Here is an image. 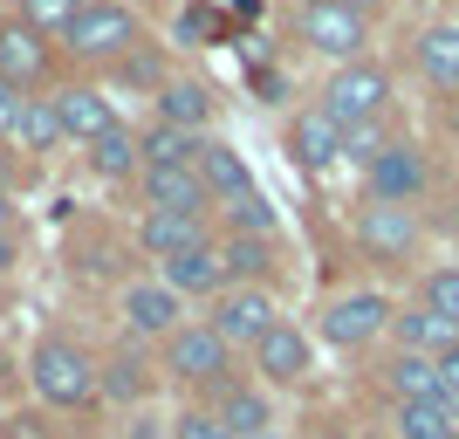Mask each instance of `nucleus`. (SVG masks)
I'll return each instance as SVG.
<instances>
[{
  "mask_svg": "<svg viewBox=\"0 0 459 439\" xmlns=\"http://www.w3.org/2000/svg\"><path fill=\"white\" fill-rule=\"evenodd\" d=\"M316 110L336 124V131H357V124H384V110H391V76H384L377 62H343L336 76H329L323 103Z\"/></svg>",
  "mask_w": 459,
  "mask_h": 439,
  "instance_id": "f257e3e1",
  "label": "nucleus"
},
{
  "mask_svg": "<svg viewBox=\"0 0 459 439\" xmlns=\"http://www.w3.org/2000/svg\"><path fill=\"white\" fill-rule=\"evenodd\" d=\"M131 41H137V14L124 0H90V7L62 28V48L82 56V62H117V56H131Z\"/></svg>",
  "mask_w": 459,
  "mask_h": 439,
  "instance_id": "f03ea898",
  "label": "nucleus"
},
{
  "mask_svg": "<svg viewBox=\"0 0 459 439\" xmlns=\"http://www.w3.org/2000/svg\"><path fill=\"white\" fill-rule=\"evenodd\" d=\"M28 378H35V391L48 405H90L96 399V364L82 357L69 337H48V344H35V357H28Z\"/></svg>",
  "mask_w": 459,
  "mask_h": 439,
  "instance_id": "7ed1b4c3",
  "label": "nucleus"
},
{
  "mask_svg": "<svg viewBox=\"0 0 459 439\" xmlns=\"http://www.w3.org/2000/svg\"><path fill=\"white\" fill-rule=\"evenodd\" d=\"M302 41L316 56H329L336 69L343 62H364V41H370V21L336 7V0H302Z\"/></svg>",
  "mask_w": 459,
  "mask_h": 439,
  "instance_id": "20e7f679",
  "label": "nucleus"
},
{
  "mask_svg": "<svg viewBox=\"0 0 459 439\" xmlns=\"http://www.w3.org/2000/svg\"><path fill=\"white\" fill-rule=\"evenodd\" d=\"M227 364H233V350L212 337L206 323H178L172 337H165V371H172L178 384H227Z\"/></svg>",
  "mask_w": 459,
  "mask_h": 439,
  "instance_id": "39448f33",
  "label": "nucleus"
},
{
  "mask_svg": "<svg viewBox=\"0 0 459 439\" xmlns=\"http://www.w3.org/2000/svg\"><path fill=\"white\" fill-rule=\"evenodd\" d=\"M364 179H370V199H377V206H419L425 186H432V165H425L419 145H384L364 165Z\"/></svg>",
  "mask_w": 459,
  "mask_h": 439,
  "instance_id": "423d86ee",
  "label": "nucleus"
},
{
  "mask_svg": "<svg viewBox=\"0 0 459 439\" xmlns=\"http://www.w3.org/2000/svg\"><path fill=\"white\" fill-rule=\"evenodd\" d=\"M274 323H281V309H274L268 288H220V309H212V323H206V329H212L227 350H240V344L254 350Z\"/></svg>",
  "mask_w": 459,
  "mask_h": 439,
  "instance_id": "0eeeda50",
  "label": "nucleus"
},
{
  "mask_svg": "<svg viewBox=\"0 0 459 439\" xmlns=\"http://www.w3.org/2000/svg\"><path fill=\"white\" fill-rule=\"evenodd\" d=\"M384 329H391V303L377 288H350V295H336L323 309V337L336 350H364V344H377Z\"/></svg>",
  "mask_w": 459,
  "mask_h": 439,
  "instance_id": "6e6552de",
  "label": "nucleus"
},
{
  "mask_svg": "<svg viewBox=\"0 0 459 439\" xmlns=\"http://www.w3.org/2000/svg\"><path fill=\"white\" fill-rule=\"evenodd\" d=\"M357 248L370 254V261H411V254H419V213L411 206H377V199H370L364 213H357Z\"/></svg>",
  "mask_w": 459,
  "mask_h": 439,
  "instance_id": "1a4fd4ad",
  "label": "nucleus"
},
{
  "mask_svg": "<svg viewBox=\"0 0 459 439\" xmlns=\"http://www.w3.org/2000/svg\"><path fill=\"white\" fill-rule=\"evenodd\" d=\"M137 179H144V206L152 213H186V220H206L212 213L199 165H137Z\"/></svg>",
  "mask_w": 459,
  "mask_h": 439,
  "instance_id": "9d476101",
  "label": "nucleus"
},
{
  "mask_svg": "<svg viewBox=\"0 0 459 439\" xmlns=\"http://www.w3.org/2000/svg\"><path fill=\"white\" fill-rule=\"evenodd\" d=\"M212 419L227 426L233 439H261V433H274V405H268V391H254V384H212V405H206Z\"/></svg>",
  "mask_w": 459,
  "mask_h": 439,
  "instance_id": "9b49d317",
  "label": "nucleus"
},
{
  "mask_svg": "<svg viewBox=\"0 0 459 439\" xmlns=\"http://www.w3.org/2000/svg\"><path fill=\"white\" fill-rule=\"evenodd\" d=\"M48 103H56V124H62V137H82V145H90L96 131H110V124H117L110 96H103V90H90V83H69V90H56Z\"/></svg>",
  "mask_w": 459,
  "mask_h": 439,
  "instance_id": "f8f14e48",
  "label": "nucleus"
},
{
  "mask_svg": "<svg viewBox=\"0 0 459 439\" xmlns=\"http://www.w3.org/2000/svg\"><path fill=\"white\" fill-rule=\"evenodd\" d=\"M254 371L268 384H295V378H308V337L295 323H274L261 344H254Z\"/></svg>",
  "mask_w": 459,
  "mask_h": 439,
  "instance_id": "ddd939ff",
  "label": "nucleus"
},
{
  "mask_svg": "<svg viewBox=\"0 0 459 439\" xmlns=\"http://www.w3.org/2000/svg\"><path fill=\"white\" fill-rule=\"evenodd\" d=\"M178 309H186V303H178L165 282H131V288H124V323H131L137 337H172Z\"/></svg>",
  "mask_w": 459,
  "mask_h": 439,
  "instance_id": "4468645a",
  "label": "nucleus"
},
{
  "mask_svg": "<svg viewBox=\"0 0 459 439\" xmlns=\"http://www.w3.org/2000/svg\"><path fill=\"white\" fill-rule=\"evenodd\" d=\"M199 179H206V199H220V206L254 199V172L233 145H199Z\"/></svg>",
  "mask_w": 459,
  "mask_h": 439,
  "instance_id": "2eb2a0df",
  "label": "nucleus"
},
{
  "mask_svg": "<svg viewBox=\"0 0 459 439\" xmlns=\"http://www.w3.org/2000/svg\"><path fill=\"white\" fill-rule=\"evenodd\" d=\"M158 282L172 288L178 303H186V295H220V288H227V268H220V248L206 241V248H192V254H172Z\"/></svg>",
  "mask_w": 459,
  "mask_h": 439,
  "instance_id": "dca6fc26",
  "label": "nucleus"
},
{
  "mask_svg": "<svg viewBox=\"0 0 459 439\" xmlns=\"http://www.w3.org/2000/svg\"><path fill=\"white\" fill-rule=\"evenodd\" d=\"M288 152H295V165H308V172H329V165L343 158V131H336L323 110H302L288 124Z\"/></svg>",
  "mask_w": 459,
  "mask_h": 439,
  "instance_id": "f3484780",
  "label": "nucleus"
},
{
  "mask_svg": "<svg viewBox=\"0 0 459 439\" xmlns=\"http://www.w3.org/2000/svg\"><path fill=\"white\" fill-rule=\"evenodd\" d=\"M137 248L152 254V261L192 254V248H206V220H186V213H144V227H137Z\"/></svg>",
  "mask_w": 459,
  "mask_h": 439,
  "instance_id": "a211bd4d",
  "label": "nucleus"
},
{
  "mask_svg": "<svg viewBox=\"0 0 459 439\" xmlns=\"http://www.w3.org/2000/svg\"><path fill=\"white\" fill-rule=\"evenodd\" d=\"M41 69H48V48H41V35L28 28V21H7L0 28V83H35Z\"/></svg>",
  "mask_w": 459,
  "mask_h": 439,
  "instance_id": "6ab92c4d",
  "label": "nucleus"
},
{
  "mask_svg": "<svg viewBox=\"0 0 459 439\" xmlns=\"http://www.w3.org/2000/svg\"><path fill=\"white\" fill-rule=\"evenodd\" d=\"M419 69H425L432 90L459 96V28H453V21H439V28H425V35H419Z\"/></svg>",
  "mask_w": 459,
  "mask_h": 439,
  "instance_id": "aec40b11",
  "label": "nucleus"
},
{
  "mask_svg": "<svg viewBox=\"0 0 459 439\" xmlns=\"http://www.w3.org/2000/svg\"><path fill=\"white\" fill-rule=\"evenodd\" d=\"M220 268H227V288H261V275H274V241L227 233L220 241Z\"/></svg>",
  "mask_w": 459,
  "mask_h": 439,
  "instance_id": "412c9836",
  "label": "nucleus"
},
{
  "mask_svg": "<svg viewBox=\"0 0 459 439\" xmlns=\"http://www.w3.org/2000/svg\"><path fill=\"white\" fill-rule=\"evenodd\" d=\"M391 329H398V350H411V357H439V350H453L459 337L432 316V309H391Z\"/></svg>",
  "mask_w": 459,
  "mask_h": 439,
  "instance_id": "4be33fe9",
  "label": "nucleus"
},
{
  "mask_svg": "<svg viewBox=\"0 0 459 439\" xmlns=\"http://www.w3.org/2000/svg\"><path fill=\"white\" fill-rule=\"evenodd\" d=\"M206 110H212V90H206V83H158V124L199 137Z\"/></svg>",
  "mask_w": 459,
  "mask_h": 439,
  "instance_id": "5701e85b",
  "label": "nucleus"
},
{
  "mask_svg": "<svg viewBox=\"0 0 459 439\" xmlns=\"http://www.w3.org/2000/svg\"><path fill=\"white\" fill-rule=\"evenodd\" d=\"M384 384H391V399H398V405L439 399V364H432V357H411V350H398V357L384 364Z\"/></svg>",
  "mask_w": 459,
  "mask_h": 439,
  "instance_id": "b1692460",
  "label": "nucleus"
},
{
  "mask_svg": "<svg viewBox=\"0 0 459 439\" xmlns=\"http://www.w3.org/2000/svg\"><path fill=\"white\" fill-rule=\"evenodd\" d=\"M90 165H96L103 179H131L137 165H144V158H137V137H131V124H124V117H117L110 131L90 137Z\"/></svg>",
  "mask_w": 459,
  "mask_h": 439,
  "instance_id": "393cba45",
  "label": "nucleus"
},
{
  "mask_svg": "<svg viewBox=\"0 0 459 439\" xmlns=\"http://www.w3.org/2000/svg\"><path fill=\"white\" fill-rule=\"evenodd\" d=\"M199 145H206V137L172 131V124H152V131L137 137V158H144V165H199Z\"/></svg>",
  "mask_w": 459,
  "mask_h": 439,
  "instance_id": "a878e982",
  "label": "nucleus"
},
{
  "mask_svg": "<svg viewBox=\"0 0 459 439\" xmlns=\"http://www.w3.org/2000/svg\"><path fill=\"white\" fill-rule=\"evenodd\" d=\"M14 137L28 145V152H48V145L62 137L56 103H48V96H21V110H14Z\"/></svg>",
  "mask_w": 459,
  "mask_h": 439,
  "instance_id": "bb28decb",
  "label": "nucleus"
},
{
  "mask_svg": "<svg viewBox=\"0 0 459 439\" xmlns=\"http://www.w3.org/2000/svg\"><path fill=\"white\" fill-rule=\"evenodd\" d=\"M398 439H459V433H453V419H446V399L398 405Z\"/></svg>",
  "mask_w": 459,
  "mask_h": 439,
  "instance_id": "cd10ccee",
  "label": "nucleus"
},
{
  "mask_svg": "<svg viewBox=\"0 0 459 439\" xmlns=\"http://www.w3.org/2000/svg\"><path fill=\"white\" fill-rule=\"evenodd\" d=\"M425 309L459 337V268H432V275H425Z\"/></svg>",
  "mask_w": 459,
  "mask_h": 439,
  "instance_id": "c85d7f7f",
  "label": "nucleus"
},
{
  "mask_svg": "<svg viewBox=\"0 0 459 439\" xmlns=\"http://www.w3.org/2000/svg\"><path fill=\"white\" fill-rule=\"evenodd\" d=\"M96 384H103V391H110V399H144V391H152V371H144V364L137 357H110V371H96Z\"/></svg>",
  "mask_w": 459,
  "mask_h": 439,
  "instance_id": "c756f323",
  "label": "nucleus"
},
{
  "mask_svg": "<svg viewBox=\"0 0 459 439\" xmlns=\"http://www.w3.org/2000/svg\"><path fill=\"white\" fill-rule=\"evenodd\" d=\"M82 7H90V0H21V14H28V28H35V35H62Z\"/></svg>",
  "mask_w": 459,
  "mask_h": 439,
  "instance_id": "7c9ffc66",
  "label": "nucleus"
},
{
  "mask_svg": "<svg viewBox=\"0 0 459 439\" xmlns=\"http://www.w3.org/2000/svg\"><path fill=\"white\" fill-rule=\"evenodd\" d=\"M233 233H247V241H274V206L254 192V199H240V206H227Z\"/></svg>",
  "mask_w": 459,
  "mask_h": 439,
  "instance_id": "2f4dec72",
  "label": "nucleus"
},
{
  "mask_svg": "<svg viewBox=\"0 0 459 439\" xmlns=\"http://www.w3.org/2000/svg\"><path fill=\"white\" fill-rule=\"evenodd\" d=\"M172 439H233V433H227L220 419H212L206 405H186V412L172 419Z\"/></svg>",
  "mask_w": 459,
  "mask_h": 439,
  "instance_id": "473e14b6",
  "label": "nucleus"
},
{
  "mask_svg": "<svg viewBox=\"0 0 459 439\" xmlns=\"http://www.w3.org/2000/svg\"><path fill=\"white\" fill-rule=\"evenodd\" d=\"M384 152V124H357V131H343V158H357V165H370V158Z\"/></svg>",
  "mask_w": 459,
  "mask_h": 439,
  "instance_id": "72a5a7b5",
  "label": "nucleus"
},
{
  "mask_svg": "<svg viewBox=\"0 0 459 439\" xmlns=\"http://www.w3.org/2000/svg\"><path fill=\"white\" fill-rule=\"evenodd\" d=\"M432 364H439V399H459V344H453V350H439Z\"/></svg>",
  "mask_w": 459,
  "mask_h": 439,
  "instance_id": "f704fd0d",
  "label": "nucleus"
},
{
  "mask_svg": "<svg viewBox=\"0 0 459 439\" xmlns=\"http://www.w3.org/2000/svg\"><path fill=\"white\" fill-rule=\"evenodd\" d=\"M14 110H21V90H14V83H0V131H14Z\"/></svg>",
  "mask_w": 459,
  "mask_h": 439,
  "instance_id": "c9c22d12",
  "label": "nucleus"
},
{
  "mask_svg": "<svg viewBox=\"0 0 459 439\" xmlns=\"http://www.w3.org/2000/svg\"><path fill=\"white\" fill-rule=\"evenodd\" d=\"M124 439H172V433H165L158 419H131V426H124Z\"/></svg>",
  "mask_w": 459,
  "mask_h": 439,
  "instance_id": "e433bc0d",
  "label": "nucleus"
},
{
  "mask_svg": "<svg viewBox=\"0 0 459 439\" xmlns=\"http://www.w3.org/2000/svg\"><path fill=\"white\" fill-rule=\"evenodd\" d=\"M7 268H14V233L0 227V275H7Z\"/></svg>",
  "mask_w": 459,
  "mask_h": 439,
  "instance_id": "4c0bfd02",
  "label": "nucleus"
},
{
  "mask_svg": "<svg viewBox=\"0 0 459 439\" xmlns=\"http://www.w3.org/2000/svg\"><path fill=\"white\" fill-rule=\"evenodd\" d=\"M336 7H350V14H364V21H370V14L384 7V0H336Z\"/></svg>",
  "mask_w": 459,
  "mask_h": 439,
  "instance_id": "58836bf2",
  "label": "nucleus"
},
{
  "mask_svg": "<svg viewBox=\"0 0 459 439\" xmlns=\"http://www.w3.org/2000/svg\"><path fill=\"white\" fill-rule=\"evenodd\" d=\"M446 233L459 241V192H453V206H446Z\"/></svg>",
  "mask_w": 459,
  "mask_h": 439,
  "instance_id": "ea45409f",
  "label": "nucleus"
},
{
  "mask_svg": "<svg viewBox=\"0 0 459 439\" xmlns=\"http://www.w3.org/2000/svg\"><path fill=\"white\" fill-rule=\"evenodd\" d=\"M7 213H14V199H7V186H0V227H7Z\"/></svg>",
  "mask_w": 459,
  "mask_h": 439,
  "instance_id": "a19ab883",
  "label": "nucleus"
},
{
  "mask_svg": "<svg viewBox=\"0 0 459 439\" xmlns=\"http://www.w3.org/2000/svg\"><path fill=\"white\" fill-rule=\"evenodd\" d=\"M261 439H281V433H261Z\"/></svg>",
  "mask_w": 459,
  "mask_h": 439,
  "instance_id": "79ce46f5",
  "label": "nucleus"
}]
</instances>
